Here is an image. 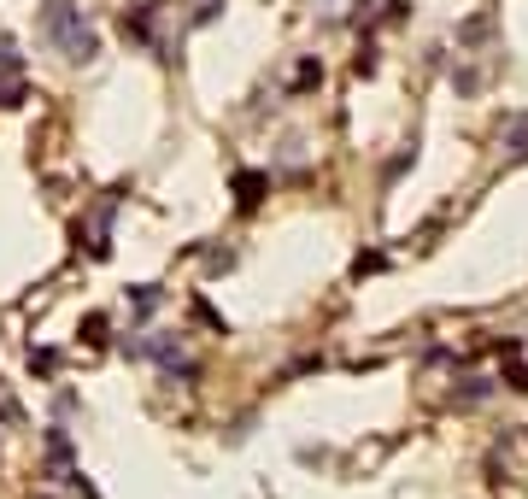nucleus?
Wrapping results in <instances>:
<instances>
[{
  "mask_svg": "<svg viewBox=\"0 0 528 499\" xmlns=\"http://www.w3.org/2000/svg\"><path fill=\"white\" fill-rule=\"evenodd\" d=\"M42 35L71 59V65L100 59V30L83 18V6H71V0H47V6H42Z\"/></svg>",
  "mask_w": 528,
  "mask_h": 499,
  "instance_id": "1",
  "label": "nucleus"
},
{
  "mask_svg": "<svg viewBox=\"0 0 528 499\" xmlns=\"http://www.w3.org/2000/svg\"><path fill=\"white\" fill-rule=\"evenodd\" d=\"M0 77H12V83L24 77V54H18V42H12V35H0Z\"/></svg>",
  "mask_w": 528,
  "mask_h": 499,
  "instance_id": "2",
  "label": "nucleus"
},
{
  "mask_svg": "<svg viewBox=\"0 0 528 499\" xmlns=\"http://www.w3.org/2000/svg\"><path fill=\"white\" fill-rule=\"evenodd\" d=\"M259 189H264L259 171H241V177H235V194H241V206H259Z\"/></svg>",
  "mask_w": 528,
  "mask_h": 499,
  "instance_id": "3",
  "label": "nucleus"
},
{
  "mask_svg": "<svg viewBox=\"0 0 528 499\" xmlns=\"http://www.w3.org/2000/svg\"><path fill=\"white\" fill-rule=\"evenodd\" d=\"M130 306H135V311H142V318H147V311L159 306V289H153V282H142V289H130Z\"/></svg>",
  "mask_w": 528,
  "mask_h": 499,
  "instance_id": "4",
  "label": "nucleus"
},
{
  "mask_svg": "<svg viewBox=\"0 0 528 499\" xmlns=\"http://www.w3.org/2000/svg\"><path fill=\"white\" fill-rule=\"evenodd\" d=\"M511 159H528V118H517V123H511Z\"/></svg>",
  "mask_w": 528,
  "mask_h": 499,
  "instance_id": "5",
  "label": "nucleus"
},
{
  "mask_svg": "<svg viewBox=\"0 0 528 499\" xmlns=\"http://www.w3.org/2000/svg\"><path fill=\"white\" fill-rule=\"evenodd\" d=\"M294 83H299V89H311V83H323V65H299V77H294Z\"/></svg>",
  "mask_w": 528,
  "mask_h": 499,
  "instance_id": "6",
  "label": "nucleus"
}]
</instances>
